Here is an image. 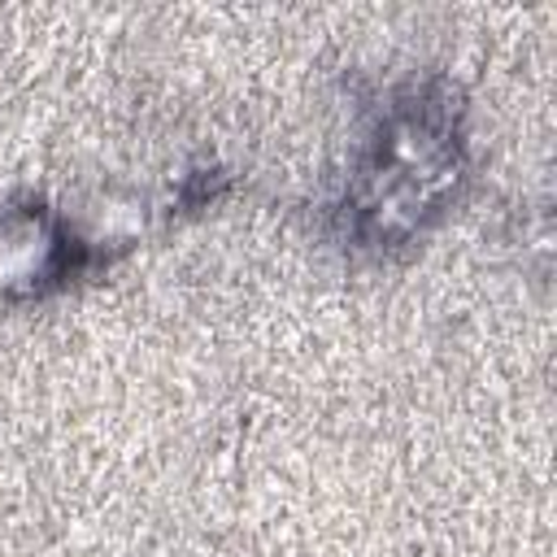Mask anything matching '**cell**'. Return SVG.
<instances>
[{
  "label": "cell",
  "mask_w": 557,
  "mask_h": 557,
  "mask_svg": "<svg viewBox=\"0 0 557 557\" xmlns=\"http://www.w3.org/2000/svg\"><path fill=\"white\" fill-rule=\"evenodd\" d=\"M461 178V139L448 109L396 104L348 191L352 231L366 244H405L453 196Z\"/></svg>",
  "instance_id": "6da1fadb"
},
{
  "label": "cell",
  "mask_w": 557,
  "mask_h": 557,
  "mask_svg": "<svg viewBox=\"0 0 557 557\" xmlns=\"http://www.w3.org/2000/svg\"><path fill=\"white\" fill-rule=\"evenodd\" d=\"M83 239L44 205H9L0 213V300H35L57 292L83 261Z\"/></svg>",
  "instance_id": "7a4b0ae2"
}]
</instances>
